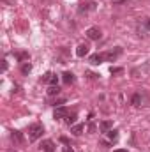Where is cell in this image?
Segmentation results:
<instances>
[{
	"label": "cell",
	"mask_w": 150,
	"mask_h": 152,
	"mask_svg": "<svg viewBox=\"0 0 150 152\" xmlns=\"http://www.w3.org/2000/svg\"><path fill=\"white\" fill-rule=\"evenodd\" d=\"M42 133H44L42 124H32V126L28 127V140H30V142H36V140H39V138L42 136Z\"/></svg>",
	"instance_id": "6da1fadb"
},
{
	"label": "cell",
	"mask_w": 150,
	"mask_h": 152,
	"mask_svg": "<svg viewBox=\"0 0 150 152\" xmlns=\"http://www.w3.org/2000/svg\"><path fill=\"white\" fill-rule=\"evenodd\" d=\"M88 11H95V2L94 0H87V2H81L79 7H78V12L83 14V12H88Z\"/></svg>",
	"instance_id": "7a4b0ae2"
},
{
	"label": "cell",
	"mask_w": 150,
	"mask_h": 152,
	"mask_svg": "<svg viewBox=\"0 0 150 152\" xmlns=\"http://www.w3.org/2000/svg\"><path fill=\"white\" fill-rule=\"evenodd\" d=\"M101 30H99V27H90L88 30H87V37L90 39V41H99L101 39Z\"/></svg>",
	"instance_id": "3957f363"
},
{
	"label": "cell",
	"mask_w": 150,
	"mask_h": 152,
	"mask_svg": "<svg viewBox=\"0 0 150 152\" xmlns=\"http://www.w3.org/2000/svg\"><path fill=\"white\" fill-rule=\"evenodd\" d=\"M103 60H104V53H94V55H90V58H88V62H90L92 66H99V64H103Z\"/></svg>",
	"instance_id": "277c9868"
},
{
	"label": "cell",
	"mask_w": 150,
	"mask_h": 152,
	"mask_svg": "<svg viewBox=\"0 0 150 152\" xmlns=\"http://www.w3.org/2000/svg\"><path fill=\"white\" fill-rule=\"evenodd\" d=\"M120 53H122V48H117L115 51H113V50H111V51H106V53H104V60H108V62H113V60H115V58H117Z\"/></svg>",
	"instance_id": "5b68a950"
},
{
	"label": "cell",
	"mask_w": 150,
	"mask_h": 152,
	"mask_svg": "<svg viewBox=\"0 0 150 152\" xmlns=\"http://www.w3.org/2000/svg\"><path fill=\"white\" fill-rule=\"evenodd\" d=\"M67 115H69V112H67L66 106H58V108H55V112H53V117H55V118H66Z\"/></svg>",
	"instance_id": "8992f818"
},
{
	"label": "cell",
	"mask_w": 150,
	"mask_h": 152,
	"mask_svg": "<svg viewBox=\"0 0 150 152\" xmlns=\"http://www.w3.org/2000/svg\"><path fill=\"white\" fill-rule=\"evenodd\" d=\"M88 48H90V46H88L87 42H81V44L76 48V55H78V57H85V55H88Z\"/></svg>",
	"instance_id": "52a82bcc"
},
{
	"label": "cell",
	"mask_w": 150,
	"mask_h": 152,
	"mask_svg": "<svg viewBox=\"0 0 150 152\" xmlns=\"http://www.w3.org/2000/svg\"><path fill=\"white\" fill-rule=\"evenodd\" d=\"M131 104H133V106H141V104H143V96H141L140 92H136V94L131 97Z\"/></svg>",
	"instance_id": "ba28073f"
},
{
	"label": "cell",
	"mask_w": 150,
	"mask_h": 152,
	"mask_svg": "<svg viewBox=\"0 0 150 152\" xmlns=\"http://www.w3.org/2000/svg\"><path fill=\"white\" fill-rule=\"evenodd\" d=\"M111 127H113V122H111V120H103V122H101V126H99L101 133H108Z\"/></svg>",
	"instance_id": "9c48e42d"
},
{
	"label": "cell",
	"mask_w": 150,
	"mask_h": 152,
	"mask_svg": "<svg viewBox=\"0 0 150 152\" xmlns=\"http://www.w3.org/2000/svg\"><path fill=\"white\" fill-rule=\"evenodd\" d=\"M41 147H42V151H44V152H53V151H55V143H53L51 140L42 142V145H41Z\"/></svg>",
	"instance_id": "30bf717a"
},
{
	"label": "cell",
	"mask_w": 150,
	"mask_h": 152,
	"mask_svg": "<svg viewBox=\"0 0 150 152\" xmlns=\"http://www.w3.org/2000/svg\"><path fill=\"white\" fill-rule=\"evenodd\" d=\"M62 80H64V83H66V85H71V83H74V75H73V73H69V71H66V73L62 75Z\"/></svg>",
	"instance_id": "8fae6325"
},
{
	"label": "cell",
	"mask_w": 150,
	"mask_h": 152,
	"mask_svg": "<svg viewBox=\"0 0 150 152\" xmlns=\"http://www.w3.org/2000/svg\"><path fill=\"white\" fill-rule=\"evenodd\" d=\"M83 129H85L83 124H74V126L71 127V133H73L74 136H79V134H83Z\"/></svg>",
	"instance_id": "7c38bea8"
},
{
	"label": "cell",
	"mask_w": 150,
	"mask_h": 152,
	"mask_svg": "<svg viewBox=\"0 0 150 152\" xmlns=\"http://www.w3.org/2000/svg\"><path fill=\"white\" fill-rule=\"evenodd\" d=\"M12 140H16L18 143H23L25 142V138H23V134H21V131H12Z\"/></svg>",
	"instance_id": "4fadbf2b"
},
{
	"label": "cell",
	"mask_w": 150,
	"mask_h": 152,
	"mask_svg": "<svg viewBox=\"0 0 150 152\" xmlns=\"http://www.w3.org/2000/svg\"><path fill=\"white\" fill-rule=\"evenodd\" d=\"M58 94H60L58 85H50V88H48V96H58Z\"/></svg>",
	"instance_id": "5bb4252c"
},
{
	"label": "cell",
	"mask_w": 150,
	"mask_h": 152,
	"mask_svg": "<svg viewBox=\"0 0 150 152\" xmlns=\"http://www.w3.org/2000/svg\"><path fill=\"white\" fill-rule=\"evenodd\" d=\"M30 71H32V64H30V62H23V64H21V73H23V75H28Z\"/></svg>",
	"instance_id": "9a60e30c"
},
{
	"label": "cell",
	"mask_w": 150,
	"mask_h": 152,
	"mask_svg": "<svg viewBox=\"0 0 150 152\" xmlns=\"http://www.w3.org/2000/svg\"><path fill=\"white\" fill-rule=\"evenodd\" d=\"M106 134H108V138H110L111 142H115V140L118 138V131H117V129H110V131H108Z\"/></svg>",
	"instance_id": "2e32d148"
},
{
	"label": "cell",
	"mask_w": 150,
	"mask_h": 152,
	"mask_svg": "<svg viewBox=\"0 0 150 152\" xmlns=\"http://www.w3.org/2000/svg\"><path fill=\"white\" fill-rule=\"evenodd\" d=\"M66 122L69 124V126H74V122H76V115L73 113V115H67L66 117Z\"/></svg>",
	"instance_id": "e0dca14e"
},
{
	"label": "cell",
	"mask_w": 150,
	"mask_h": 152,
	"mask_svg": "<svg viewBox=\"0 0 150 152\" xmlns=\"http://www.w3.org/2000/svg\"><path fill=\"white\" fill-rule=\"evenodd\" d=\"M50 85H57L58 83V76L57 75H51V78H50V81H48Z\"/></svg>",
	"instance_id": "ac0fdd59"
},
{
	"label": "cell",
	"mask_w": 150,
	"mask_h": 152,
	"mask_svg": "<svg viewBox=\"0 0 150 152\" xmlns=\"http://www.w3.org/2000/svg\"><path fill=\"white\" fill-rule=\"evenodd\" d=\"M122 71H124L122 67H111V69H110V73H111V75H120Z\"/></svg>",
	"instance_id": "d6986e66"
},
{
	"label": "cell",
	"mask_w": 150,
	"mask_h": 152,
	"mask_svg": "<svg viewBox=\"0 0 150 152\" xmlns=\"http://www.w3.org/2000/svg\"><path fill=\"white\" fill-rule=\"evenodd\" d=\"M51 75H53V73H46V75L42 76V78H41V81H44V83H48V81H50V78H51Z\"/></svg>",
	"instance_id": "ffe728a7"
},
{
	"label": "cell",
	"mask_w": 150,
	"mask_h": 152,
	"mask_svg": "<svg viewBox=\"0 0 150 152\" xmlns=\"http://www.w3.org/2000/svg\"><path fill=\"white\" fill-rule=\"evenodd\" d=\"M30 57H28V53H20L18 55V60H28Z\"/></svg>",
	"instance_id": "44dd1931"
},
{
	"label": "cell",
	"mask_w": 150,
	"mask_h": 152,
	"mask_svg": "<svg viewBox=\"0 0 150 152\" xmlns=\"http://www.w3.org/2000/svg\"><path fill=\"white\" fill-rule=\"evenodd\" d=\"M64 152H74V149H73L69 143H66V145H64Z\"/></svg>",
	"instance_id": "7402d4cb"
},
{
	"label": "cell",
	"mask_w": 150,
	"mask_h": 152,
	"mask_svg": "<svg viewBox=\"0 0 150 152\" xmlns=\"http://www.w3.org/2000/svg\"><path fill=\"white\" fill-rule=\"evenodd\" d=\"M145 27H147V30H150V18L145 20Z\"/></svg>",
	"instance_id": "603a6c76"
},
{
	"label": "cell",
	"mask_w": 150,
	"mask_h": 152,
	"mask_svg": "<svg viewBox=\"0 0 150 152\" xmlns=\"http://www.w3.org/2000/svg\"><path fill=\"white\" fill-rule=\"evenodd\" d=\"M2 69H4V71L7 69V62H5V60H2Z\"/></svg>",
	"instance_id": "cb8c5ba5"
},
{
	"label": "cell",
	"mask_w": 150,
	"mask_h": 152,
	"mask_svg": "<svg viewBox=\"0 0 150 152\" xmlns=\"http://www.w3.org/2000/svg\"><path fill=\"white\" fill-rule=\"evenodd\" d=\"M127 0H113V4H125Z\"/></svg>",
	"instance_id": "d4e9b609"
},
{
	"label": "cell",
	"mask_w": 150,
	"mask_h": 152,
	"mask_svg": "<svg viewBox=\"0 0 150 152\" xmlns=\"http://www.w3.org/2000/svg\"><path fill=\"white\" fill-rule=\"evenodd\" d=\"M115 152H127L125 149H118V151H115Z\"/></svg>",
	"instance_id": "484cf974"
}]
</instances>
